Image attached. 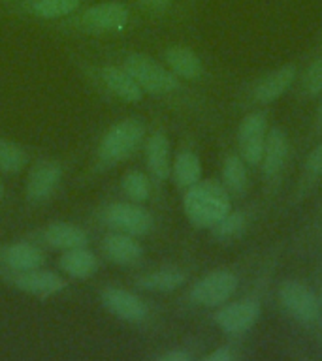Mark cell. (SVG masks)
Segmentation results:
<instances>
[{"instance_id": "29", "label": "cell", "mask_w": 322, "mask_h": 361, "mask_svg": "<svg viewBox=\"0 0 322 361\" xmlns=\"http://www.w3.org/2000/svg\"><path fill=\"white\" fill-rule=\"evenodd\" d=\"M302 89L305 94L318 96L322 94V56L311 62L302 78Z\"/></svg>"}, {"instance_id": "17", "label": "cell", "mask_w": 322, "mask_h": 361, "mask_svg": "<svg viewBox=\"0 0 322 361\" xmlns=\"http://www.w3.org/2000/svg\"><path fill=\"white\" fill-rule=\"evenodd\" d=\"M260 318V303L254 299H242L217 307L213 322L228 335H242L249 331Z\"/></svg>"}, {"instance_id": "21", "label": "cell", "mask_w": 322, "mask_h": 361, "mask_svg": "<svg viewBox=\"0 0 322 361\" xmlns=\"http://www.w3.org/2000/svg\"><path fill=\"white\" fill-rule=\"evenodd\" d=\"M164 64L179 79L198 81L203 75V64L200 56L186 45H169L164 51Z\"/></svg>"}, {"instance_id": "28", "label": "cell", "mask_w": 322, "mask_h": 361, "mask_svg": "<svg viewBox=\"0 0 322 361\" xmlns=\"http://www.w3.org/2000/svg\"><path fill=\"white\" fill-rule=\"evenodd\" d=\"M245 214L239 211H228L217 224L211 228V233L217 239H234L245 230Z\"/></svg>"}, {"instance_id": "13", "label": "cell", "mask_w": 322, "mask_h": 361, "mask_svg": "<svg viewBox=\"0 0 322 361\" xmlns=\"http://www.w3.org/2000/svg\"><path fill=\"white\" fill-rule=\"evenodd\" d=\"M279 301L294 320L313 324L321 318V301L309 288L298 281H285L279 286Z\"/></svg>"}, {"instance_id": "22", "label": "cell", "mask_w": 322, "mask_h": 361, "mask_svg": "<svg viewBox=\"0 0 322 361\" xmlns=\"http://www.w3.org/2000/svg\"><path fill=\"white\" fill-rule=\"evenodd\" d=\"M294 78H296V66H292V64H285V66L277 68V70L264 75L258 83L254 85V100L260 102V104L275 102L277 98H281L290 89V85L294 83Z\"/></svg>"}, {"instance_id": "19", "label": "cell", "mask_w": 322, "mask_h": 361, "mask_svg": "<svg viewBox=\"0 0 322 361\" xmlns=\"http://www.w3.org/2000/svg\"><path fill=\"white\" fill-rule=\"evenodd\" d=\"M56 267L64 276L73 281H89L100 269V258L89 247H76L62 250Z\"/></svg>"}, {"instance_id": "8", "label": "cell", "mask_w": 322, "mask_h": 361, "mask_svg": "<svg viewBox=\"0 0 322 361\" xmlns=\"http://www.w3.org/2000/svg\"><path fill=\"white\" fill-rule=\"evenodd\" d=\"M64 179V164L56 158H40L28 168L25 180V200L28 205L51 202Z\"/></svg>"}, {"instance_id": "14", "label": "cell", "mask_w": 322, "mask_h": 361, "mask_svg": "<svg viewBox=\"0 0 322 361\" xmlns=\"http://www.w3.org/2000/svg\"><path fill=\"white\" fill-rule=\"evenodd\" d=\"M266 135H268V117L262 111H253L243 117L237 128V145L239 157L249 166H260L264 152Z\"/></svg>"}, {"instance_id": "34", "label": "cell", "mask_w": 322, "mask_h": 361, "mask_svg": "<svg viewBox=\"0 0 322 361\" xmlns=\"http://www.w3.org/2000/svg\"><path fill=\"white\" fill-rule=\"evenodd\" d=\"M6 200V185L4 180H2V173H0V203Z\"/></svg>"}, {"instance_id": "33", "label": "cell", "mask_w": 322, "mask_h": 361, "mask_svg": "<svg viewBox=\"0 0 322 361\" xmlns=\"http://www.w3.org/2000/svg\"><path fill=\"white\" fill-rule=\"evenodd\" d=\"M192 355L186 350L175 348L169 352H164L162 355H158V361H191Z\"/></svg>"}, {"instance_id": "12", "label": "cell", "mask_w": 322, "mask_h": 361, "mask_svg": "<svg viewBox=\"0 0 322 361\" xmlns=\"http://www.w3.org/2000/svg\"><path fill=\"white\" fill-rule=\"evenodd\" d=\"M85 4V0H19L4 4V13L34 21L55 23L64 19Z\"/></svg>"}, {"instance_id": "35", "label": "cell", "mask_w": 322, "mask_h": 361, "mask_svg": "<svg viewBox=\"0 0 322 361\" xmlns=\"http://www.w3.org/2000/svg\"><path fill=\"white\" fill-rule=\"evenodd\" d=\"M316 118H318V124H321V126H322V104H321V107H318V113H316Z\"/></svg>"}, {"instance_id": "26", "label": "cell", "mask_w": 322, "mask_h": 361, "mask_svg": "<svg viewBox=\"0 0 322 361\" xmlns=\"http://www.w3.org/2000/svg\"><path fill=\"white\" fill-rule=\"evenodd\" d=\"M119 188L123 192V196L126 197V200H130V202L147 203L151 200L153 180L151 177L147 175V171H141V169H129V171H124V175L121 177Z\"/></svg>"}, {"instance_id": "1", "label": "cell", "mask_w": 322, "mask_h": 361, "mask_svg": "<svg viewBox=\"0 0 322 361\" xmlns=\"http://www.w3.org/2000/svg\"><path fill=\"white\" fill-rule=\"evenodd\" d=\"M134 19V8L121 0H102L81 6L64 19L49 23L51 30L68 36H117L129 30Z\"/></svg>"}, {"instance_id": "4", "label": "cell", "mask_w": 322, "mask_h": 361, "mask_svg": "<svg viewBox=\"0 0 322 361\" xmlns=\"http://www.w3.org/2000/svg\"><path fill=\"white\" fill-rule=\"evenodd\" d=\"M186 220L198 230H211L228 211H232L230 194L213 179H200L186 188L183 196Z\"/></svg>"}, {"instance_id": "32", "label": "cell", "mask_w": 322, "mask_h": 361, "mask_svg": "<svg viewBox=\"0 0 322 361\" xmlns=\"http://www.w3.org/2000/svg\"><path fill=\"white\" fill-rule=\"evenodd\" d=\"M234 360V352H232L228 346H220V348L213 350V352H209L203 361H232Z\"/></svg>"}, {"instance_id": "16", "label": "cell", "mask_w": 322, "mask_h": 361, "mask_svg": "<svg viewBox=\"0 0 322 361\" xmlns=\"http://www.w3.org/2000/svg\"><path fill=\"white\" fill-rule=\"evenodd\" d=\"M100 254L113 265L136 267L145 256V250L138 237L106 230V233L100 237Z\"/></svg>"}, {"instance_id": "9", "label": "cell", "mask_w": 322, "mask_h": 361, "mask_svg": "<svg viewBox=\"0 0 322 361\" xmlns=\"http://www.w3.org/2000/svg\"><path fill=\"white\" fill-rule=\"evenodd\" d=\"M237 276L232 271L217 269L211 271L202 279H198L191 286L189 299L198 307H205V309H217L220 305L228 303L232 295L237 290Z\"/></svg>"}, {"instance_id": "23", "label": "cell", "mask_w": 322, "mask_h": 361, "mask_svg": "<svg viewBox=\"0 0 322 361\" xmlns=\"http://www.w3.org/2000/svg\"><path fill=\"white\" fill-rule=\"evenodd\" d=\"M288 149H290V143H288V135L285 130H268L264 152H262V160H260V166H262V171H264L266 177H273V175L281 171L282 166L287 164Z\"/></svg>"}, {"instance_id": "5", "label": "cell", "mask_w": 322, "mask_h": 361, "mask_svg": "<svg viewBox=\"0 0 322 361\" xmlns=\"http://www.w3.org/2000/svg\"><path fill=\"white\" fill-rule=\"evenodd\" d=\"M73 61L85 78L113 100L123 104H140L145 98V92L140 89V85L117 62L93 64L87 59H79V56H73Z\"/></svg>"}, {"instance_id": "25", "label": "cell", "mask_w": 322, "mask_h": 361, "mask_svg": "<svg viewBox=\"0 0 322 361\" xmlns=\"http://www.w3.org/2000/svg\"><path fill=\"white\" fill-rule=\"evenodd\" d=\"M30 166V154L17 141L0 135V173L17 175Z\"/></svg>"}, {"instance_id": "7", "label": "cell", "mask_w": 322, "mask_h": 361, "mask_svg": "<svg viewBox=\"0 0 322 361\" xmlns=\"http://www.w3.org/2000/svg\"><path fill=\"white\" fill-rule=\"evenodd\" d=\"M0 281L13 288L16 292L38 299L55 298L68 288L64 275L53 269H45V265L30 271H0Z\"/></svg>"}, {"instance_id": "3", "label": "cell", "mask_w": 322, "mask_h": 361, "mask_svg": "<svg viewBox=\"0 0 322 361\" xmlns=\"http://www.w3.org/2000/svg\"><path fill=\"white\" fill-rule=\"evenodd\" d=\"M113 62H117L132 75L145 94L153 98H169L177 94L183 85L181 79L164 62L140 51H113Z\"/></svg>"}, {"instance_id": "37", "label": "cell", "mask_w": 322, "mask_h": 361, "mask_svg": "<svg viewBox=\"0 0 322 361\" xmlns=\"http://www.w3.org/2000/svg\"><path fill=\"white\" fill-rule=\"evenodd\" d=\"M318 301H321V314H322V293H321V298H318Z\"/></svg>"}, {"instance_id": "36", "label": "cell", "mask_w": 322, "mask_h": 361, "mask_svg": "<svg viewBox=\"0 0 322 361\" xmlns=\"http://www.w3.org/2000/svg\"><path fill=\"white\" fill-rule=\"evenodd\" d=\"M13 2H19V0H0V4H13Z\"/></svg>"}, {"instance_id": "18", "label": "cell", "mask_w": 322, "mask_h": 361, "mask_svg": "<svg viewBox=\"0 0 322 361\" xmlns=\"http://www.w3.org/2000/svg\"><path fill=\"white\" fill-rule=\"evenodd\" d=\"M143 157H145L147 175L153 183L162 185L172 177V145L168 135L162 130L147 134L143 143Z\"/></svg>"}, {"instance_id": "20", "label": "cell", "mask_w": 322, "mask_h": 361, "mask_svg": "<svg viewBox=\"0 0 322 361\" xmlns=\"http://www.w3.org/2000/svg\"><path fill=\"white\" fill-rule=\"evenodd\" d=\"M186 282V273L181 267H158V269L141 273L134 279L136 290L151 293H169L179 290Z\"/></svg>"}, {"instance_id": "6", "label": "cell", "mask_w": 322, "mask_h": 361, "mask_svg": "<svg viewBox=\"0 0 322 361\" xmlns=\"http://www.w3.org/2000/svg\"><path fill=\"white\" fill-rule=\"evenodd\" d=\"M96 222L106 230L129 233L138 239L149 235L155 228L151 211L143 203L130 202V200H119L102 205L96 213Z\"/></svg>"}, {"instance_id": "30", "label": "cell", "mask_w": 322, "mask_h": 361, "mask_svg": "<svg viewBox=\"0 0 322 361\" xmlns=\"http://www.w3.org/2000/svg\"><path fill=\"white\" fill-rule=\"evenodd\" d=\"M172 2L174 0H132V8L147 16H155V13H162Z\"/></svg>"}, {"instance_id": "31", "label": "cell", "mask_w": 322, "mask_h": 361, "mask_svg": "<svg viewBox=\"0 0 322 361\" xmlns=\"http://www.w3.org/2000/svg\"><path fill=\"white\" fill-rule=\"evenodd\" d=\"M305 168L313 175H322V141L307 154L305 158Z\"/></svg>"}, {"instance_id": "24", "label": "cell", "mask_w": 322, "mask_h": 361, "mask_svg": "<svg viewBox=\"0 0 322 361\" xmlns=\"http://www.w3.org/2000/svg\"><path fill=\"white\" fill-rule=\"evenodd\" d=\"M177 188H191L202 179V160L191 149H183L172 160V177Z\"/></svg>"}, {"instance_id": "15", "label": "cell", "mask_w": 322, "mask_h": 361, "mask_svg": "<svg viewBox=\"0 0 322 361\" xmlns=\"http://www.w3.org/2000/svg\"><path fill=\"white\" fill-rule=\"evenodd\" d=\"M47 250L32 239H17L0 247V271H30L44 267Z\"/></svg>"}, {"instance_id": "2", "label": "cell", "mask_w": 322, "mask_h": 361, "mask_svg": "<svg viewBox=\"0 0 322 361\" xmlns=\"http://www.w3.org/2000/svg\"><path fill=\"white\" fill-rule=\"evenodd\" d=\"M145 137L147 124L143 118L126 117L113 123L96 145L93 173H102L130 160L136 152L143 149Z\"/></svg>"}, {"instance_id": "10", "label": "cell", "mask_w": 322, "mask_h": 361, "mask_svg": "<svg viewBox=\"0 0 322 361\" xmlns=\"http://www.w3.org/2000/svg\"><path fill=\"white\" fill-rule=\"evenodd\" d=\"M100 303L102 307L113 314L117 320L132 324V326H140L145 324L151 316L149 305L138 295V293L130 292L126 288L119 286H106L100 290Z\"/></svg>"}, {"instance_id": "27", "label": "cell", "mask_w": 322, "mask_h": 361, "mask_svg": "<svg viewBox=\"0 0 322 361\" xmlns=\"http://www.w3.org/2000/svg\"><path fill=\"white\" fill-rule=\"evenodd\" d=\"M222 185L232 194H242L247 188V164L242 157H226L222 164Z\"/></svg>"}, {"instance_id": "11", "label": "cell", "mask_w": 322, "mask_h": 361, "mask_svg": "<svg viewBox=\"0 0 322 361\" xmlns=\"http://www.w3.org/2000/svg\"><path fill=\"white\" fill-rule=\"evenodd\" d=\"M28 239L38 243L40 247H44L45 250H56V252L76 247H89L90 243L89 233L83 226L66 222V220L47 222L40 230L34 231Z\"/></svg>"}]
</instances>
